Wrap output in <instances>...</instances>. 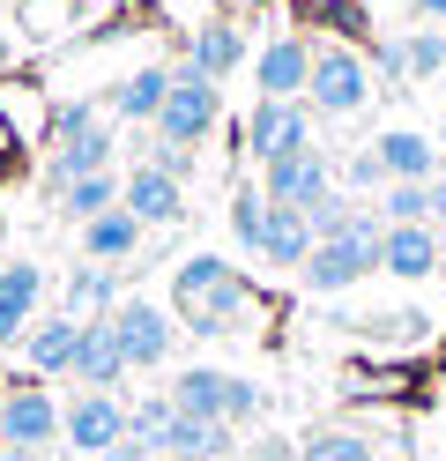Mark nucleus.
Listing matches in <instances>:
<instances>
[{
	"mask_svg": "<svg viewBox=\"0 0 446 461\" xmlns=\"http://www.w3.org/2000/svg\"><path fill=\"white\" fill-rule=\"evenodd\" d=\"M439 261H446V223H439Z\"/></svg>",
	"mask_w": 446,
	"mask_h": 461,
	"instance_id": "nucleus-41",
	"label": "nucleus"
},
{
	"mask_svg": "<svg viewBox=\"0 0 446 461\" xmlns=\"http://www.w3.org/2000/svg\"><path fill=\"white\" fill-rule=\"evenodd\" d=\"M365 68H372V75H402V38H379Z\"/></svg>",
	"mask_w": 446,
	"mask_h": 461,
	"instance_id": "nucleus-33",
	"label": "nucleus"
},
{
	"mask_svg": "<svg viewBox=\"0 0 446 461\" xmlns=\"http://www.w3.org/2000/svg\"><path fill=\"white\" fill-rule=\"evenodd\" d=\"M216 127H223V90L208 75H194V68H171V97L157 112V134L178 141V149H201Z\"/></svg>",
	"mask_w": 446,
	"mask_h": 461,
	"instance_id": "nucleus-5",
	"label": "nucleus"
},
{
	"mask_svg": "<svg viewBox=\"0 0 446 461\" xmlns=\"http://www.w3.org/2000/svg\"><path fill=\"white\" fill-rule=\"evenodd\" d=\"M127 380V350L112 335V312L105 321H82V342H75V387H97V394H119Z\"/></svg>",
	"mask_w": 446,
	"mask_h": 461,
	"instance_id": "nucleus-14",
	"label": "nucleus"
},
{
	"mask_svg": "<svg viewBox=\"0 0 446 461\" xmlns=\"http://www.w3.org/2000/svg\"><path fill=\"white\" fill-rule=\"evenodd\" d=\"M15 8H59V0H15Z\"/></svg>",
	"mask_w": 446,
	"mask_h": 461,
	"instance_id": "nucleus-39",
	"label": "nucleus"
},
{
	"mask_svg": "<svg viewBox=\"0 0 446 461\" xmlns=\"http://www.w3.org/2000/svg\"><path fill=\"white\" fill-rule=\"evenodd\" d=\"M402 75H416V82L446 75V38H439V31H409V38H402Z\"/></svg>",
	"mask_w": 446,
	"mask_h": 461,
	"instance_id": "nucleus-27",
	"label": "nucleus"
},
{
	"mask_svg": "<svg viewBox=\"0 0 446 461\" xmlns=\"http://www.w3.org/2000/svg\"><path fill=\"white\" fill-rule=\"evenodd\" d=\"M157 461H201V454H157Z\"/></svg>",
	"mask_w": 446,
	"mask_h": 461,
	"instance_id": "nucleus-40",
	"label": "nucleus"
},
{
	"mask_svg": "<svg viewBox=\"0 0 446 461\" xmlns=\"http://www.w3.org/2000/svg\"><path fill=\"white\" fill-rule=\"evenodd\" d=\"M164 97H171V68H134L127 82H112V112L119 120H134V127H157V112H164Z\"/></svg>",
	"mask_w": 446,
	"mask_h": 461,
	"instance_id": "nucleus-22",
	"label": "nucleus"
},
{
	"mask_svg": "<svg viewBox=\"0 0 446 461\" xmlns=\"http://www.w3.org/2000/svg\"><path fill=\"white\" fill-rule=\"evenodd\" d=\"M178 68H194V75H208V82H223L231 68H246V31H238L231 15H208V23H194L187 60H178Z\"/></svg>",
	"mask_w": 446,
	"mask_h": 461,
	"instance_id": "nucleus-17",
	"label": "nucleus"
},
{
	"mask_svg": "<svg viewBox=\"0 0 446 461\" xmlns=\"http://www.w3.org/2000/svg\"><path fill=\"white\" fill-rule=\"evenodd\" d=\"M260 194L268 201H283V209H320L327 194H335V164H327L320 149H297V157H283V164H268L260 171Z\"/></svg>",
	"mask_w": 446,
	"mask_h": 461,
	"instance_id": "nucleus-11",
	"label": "nucleus"
},
{
	"mask_svg": "<svg viewBox=\"0 0 446 461\" xmlns=\"http://www.w3.org/2000/svg\"><path fill=\"white\" fill-rule=\"evenodd\" d=\"M305 82H313V45L305 38H268L253 52V90L260 97H305Z\"/></svg>",
	"mask_w": 446,
	"mask_h": 461,
	"instance_id": "nucleus-13",
	"label": "nucleus"
},
{
	"mask_svg": "<svg viewBox=\"0 0 446 461\" xmlns=\"http://www.w3.org/2000/svg\"><path fill=\"white\" fill-rule=\"evenodd\" d=\"M164 394H171V410H178V417L231 424V431L260 417V387H253V380H238V372H223V365H178Z\"/></svg>",
	"mask_w": 446,
	"mask_h": 461,
	"instance_id": "nucleus-2",
	"label": "nucleus"
},
{
	"mask_svg": "<svg viewBox=\"0 0 446 461\" xmlns=\"http://www.w3.org/2000/svg\"><path fill=\"white\" fill-rule=\"evenodd\" d=\"M59 209H68L75 223H89V216H105V209H119V179H112V171H89V179H75V186H59Z\"/></svg>",
	"mask_w": 446,
	"mask_h": 461,
	"instance_id": "nucleus-24",
	"label": "nucleus"
},
{
	"mask_svg": "<svg viewBox=\"0 0 446 461\" xmlns=\"http://www.w3.org/2000/svg\"><path fill=\"white\" fill-rule=\"evenodd\" d=\"M342 186H350V194H387V171H379V157H372V141H365V149L350 157V171H342Z\"/></svg>",
	"mask_w": 446,
	"mask_h": 461,
	"instance_id": "nucleus-29",
	"label": "nucleus"
},
{
	"mask_svg": "<svg viewBox=\"0 0 446 461\" xmlns=\"http://www.w3.org/2000/svg\"><path fill=\"white\" fill-rule=\"evenodd\" d=\"M59 439V402L45 394V380H23V387H8L0 394V447L8 454H45Z\"/></svg>",
	"mask_w": 446,
	"mask_h": 461,
	"instance_id": "nucleus-8",
	"label": "nucleus"
},
{
	"mask_svg": "<svg viewBox=\"0 0 446 461\" xmlns=\"http://www.w3.org/2000/svg\"><path fill=\"white\" fill-rule=\"evenodd\" d=\"M379 268V230H335V239H313V253H305V291H357Z\"/></svg>",
	"mask_w": 446,
	"mask_h": 461,
	"instance_id": "nucleus-7",
	"label": "nucleus"
},
{
	"mask_svg": "<svg viewBox=\"0 0 446 461\" xmlns=\"http://www.w3.org/2000/svg\"><path fill=\"white\" fill-rule=\"evenodd\" d=\"M75 342H82V321H75V312L30 321V335H23V365L38 372V380H52V372H75Z\"/></svg>",
	"mask_w": 446,
	"mask_h": 461,
	"instance_id": "nucleus-18",
	"label": "nucleus"
},
{
	"mask_svg": "<svg viewBox=\"0 0 446 461\" xmlns=\"http://www.w3.org/2000/svg\"><path fill=\"white\" fill-rule=\"evenodd\" d=\"M365 97H372V68H365V52H350V45H313L305 104L320 112V120H350V112H365Z\"/></svg>",
	"mask_w": 446,
	"mask_h": 461,
	"instance_id": "nucleus-4",
	"label": "nucleus"
},
{
	"mask_svg": "<svg viewBox=\"0 0 446 461\" xmlns=\"http://www.w3.org/2000/svg\"><path fill=\"white\" fill-rule=\"evenodd\" d=\"M379 223H432V179H424V186L395 179V186L379 194Z\"/></svg>",
	"mask_w": 446,
	"mask_h": 461,
	"instance_id": "nucleus-26",
	"label": "nucleus"
},
{
	"mask_svg": "<svg viewBox=\"0 0 446 461\" xmlns=\"http://www.w3.org/2000/svg\"><path fill=\"white\" fill-rule=\"evenodd\" d=\"M439 283H446V261H439Z\"/></svg>",
	"mask_w": 446,
	"mask_h": 461,
	"instance_id": "nucleus-43",
	"label": "nucleus"
},
{
	"mask_svg": "<svg viewBox=\"0 0 446 461\" xmlns=\"http://www.w3.org/2000/svg\"><path fill=\"white\" fill-rule=\"evenodd\" d=\"M75 239H82V261H105V268H119V261H134V253H141V223H134L127 209H105V216L75 223Z\"/></svg>",
	"mask_w": 446,
	"mask_h": 461,
	"instance_id": "nucleus-20",
	"label": "nucleus"
},
{
	"mask_svg": "<svg viewBox=\"0 0 446 461\" xmlns=\"http://www.w3.org/2000/svg\"><path fill=\"white\" fill-rule=\"evenodd\" d=\"M372 157H379V171H387V186H395V179H409V186L439 179V149H432L416 127H387V134L372 141Z\"/></svg>",
	"mask_w": 446,
	"mask_h": 461,
	"instance_id": "nucleus-19",
	"label": "nucleus"
},
{
	"mask_svg": "<svg viewBox=\"0 0 446 461\" xmlns=\"http://www.w3.org/2000/svg\"><path fill=\"white\" fill-rule=\"evenodd\" d=\"M112 305H119V276H112L105 261H82V268L68 276V312H75V321H105Z\"/></svg>",
	"mask_w": 446,
	"mask_h": 461,
	"instance_id": "nucleus-23",
	"label": "nucleus"
},
{
	"mask_svg": "<svg viewBox=\"0 0 446 461\" xmlns=\"http://www.w3.org/2000/svg\"><path fill=\"white\" fill-rule=\"evenodd\" d=\"M446 223V171H439V179H432V230Z\"/></svg>",
	"mask_w": 446,
	"mask_h": 461,
	"instance_id": "nucleus-35",
	"label": "nucleus"
},
{
	"mask_svg": "<svg viewBox=\"0 0 446 461\" xmlns=\"http://www.w3.org/2000/svg\"><path fill=\"white\" fill-rule=\"evenodd\" d=\"M171 305L194 335H238V321H246V276L223 253H194V261L171 268Z\"/></svg>",
	"mask_w": 446,
	"mask_h": 461,
	"instance_id": "nucleus-1",
	"label": "nucleus"
},
{
	"mask_svg": "<svg viewBox=\"0 0 446 461\" xmlns=\"http://www.w3.org/2000/svg\"><path fill=\"white\" fill-rule=\"evenodd\" d=\"M439 38H446V23H439Z\"/></svg>",
	"mask_w": 446,
	"mask_h": 461,
	"instance_id": "nucleus-44",
	"label": "nucleus"
},
{
	"mask_svg": "<svg viewBox=\"0 0 446 461\" xmlns=\"http://www.w3.org/2000/svg\"><path fill=\"white\" fill-rule=\"evenodd\" d=\"M105 461H157V454H149V447H141V439H119V447H112V454H105Z\"/></svg>",
	"mask_w": 446,
	"mask_h": 461,
	"instance_id": "nucleus-34",
	"label": "nucleus"
},
{
	"mask_svg": "<svg viewBox=\"0 0 446 461\" xmlns=\"http://www.w3.org/2000/svg\"><path fill=\"white\" fill-rule=\"evenodd\" d=\"M112 149H119V134L105 127V112L97 104H68L52 120V186H75V179H89V171H112Z\"/></svg>",
	"mask_w": 446,
	"mask_h": 461,
	"instance_id": "nucleus-3",
	"label": "nucleus"
},
{
	"mask_svg": "<svg viewBox=\"0 0 446 461\" xmlns=\"http://www.w3.org/2000/svg\"><path fill=\"white\" fill-rule=\"evenodd\" d=\"M0 8H8V0H0Z\"/></svg>",
	"mask_w": 446,
	"mask_h": 461,
	"instance_id": "nucleus-45",
	"label": "nucleus"
},
{
	"mask_svg": "<svg viewBox=\"0 0 446 461\" xmlns=\"http://www.w3.org/2000/svg\"><path fill=\"white\" fill-rule=\"evenodd\" d=\"M238 461H297V439H283V431H253V439H238Z\"/></svg>",
	"mask_w": 446,
	"mask_h": 461,
	"instance_id": "nucleus-30",
	"label": "nucleus"
},
{
	"mask_svg": "<svg viewBox=\"0 0 446 461\" xmlns=\"http://www.w3.org/2000/svg\"><path fill=\"white\" fill-rule=\"evenodd\" d=\"M439 141H446V112H439Z\"/></svg>",
	"mask_w": 446,
	"mask_h": 461,
	"instance_id": "nucleus-42",
	"label": "nucleus"
},
{
	"mask_svg": "<svg viewBox=\"0 0 446 461\" xmlns=\"http://www.w3.org/2000/svg\"><path fill=\"white\" fill-rule=\"evenodd\" d=\"M59 439H68L75 454H89V461H105L119 439H127V402H119V394H97V387H82L68 410H59Z\"/></svg>",
	"mask_w": 446,
	"mask_h": 461,
	"instance_id": "nucleus-10",
	"label": "nucleus"
},
{
	"mask_svg": "<svg viewBox=\"0 0 446 461\" xmlns=\"http://www.w3.org/2000/svg\"><path fill=\"white\" fill-rule=\"evenodd\" d=\"M379 268L402 276V283L439 276V230H432V223H387V230H379Z\"/></svg>",
	"mask_w": 446,
	"mask_h": 461,
	"instance_id": "nucleus-16",
	"label": "nucleus"
},
{
	"mask_svg": "<svg viewBox=\"0 0 446 461\" xmlns=\"http://www.w3.org/2000/svg\"><path fill=\"white\" fill-rule=\"evenodd\" d=\"M112 335H119V350H127V372H157V365H171V342H178L171 312L149 305V298H119V305H112Z\"/></svg>",
	"mask_w": 446,
	"mask_h": 461,
	"instance_id": "nucleus-9",
	"label": "nucleus"
},
{
	"mask_svg": "<svg viewBox=\"0 0 446 461\" xmlns=\"http://www.w3.org/2000/svg\"><path fill=\"white\" fill-rule=\"evenodd\" d=\"M8 68H15V45H8V38H0V75H8Z\"/></svg>",
	"mask_w": 446,
	"mask_h": 461,
	"instance_id": "nucleus-38",
	"label": "nucleus"
},
{
	"mask_svg": "<svg viewBox=\"0 0 446 461\" xmlns=\"http://www.w3.org/2000/svg\"><path fill=\"white\" fill-rule=\"evenodd\" d=\"M297 461H379L372 454V439H365V431H313V439H297Z\"/></svg>",
	"mask_w": 446,
	"mask_h": 461,
	"instance_id": "nucleus-25",
	"label": "nucleus"
},
{
	"mask_svg": "<svg viewBox=\"0 0 446 461\" xmlns=\"http://www.w3.org/2000/svg\"><path fill=\"white\" fill-rule=\"evenodd\" d=\"M260 223H268V194H260V186H238V194H231V239L260 253Z\"/></svg>",
	"mask_w": 446,
	"mask_h": 461,
	"instance_id": "nucleus-28",
	"label": "nucleus"
},
{
	"mask_svg": "<svg viewBox=\"0 0 446 461\" xmlns=\"http://www.w3.org/2000/svg\"><path fill=\"white\" fill-rule=\"evenodd\" d=\"M149 164H157V171H164V179H178V186H187V179H194V149H178V141H164V134H157V141H149Z\"/></svg>",
	"mask_w": 446,
	"mask_h": 461,
	"instance_id": "nucleus-31",
	"label": "nucleus"
},
{
	"mask_svg": "<svg viewBox=\"0 0 446 461\" xmlns=\"http://www.w3.org/2000/svg\"><path fill=\"white\" fill-rule=\"evenodd\" d=\"M246 157L268 171V164H283V157H297V149H313V104L305 97H253V112H246Z\"/></svg>",
	"mask_w": 446,
	"mask_h": 461,
	"instance_id": "nucleus-6",
	"label": "nucleus"
},
{
	"mask_svg": "<svg viewBox=\"0 0 446 461\" xmlns=\"http://www.w3.org/2000/svg\"><path fill=\"white\" fill-rule=\"evenodd\" d=\"M38 298H45V268L38 261H8L0 268V350H15L38 321Z\"/></svg>",
	"mask_w": 446,
	"mask_h": 461,
	"instance_id": "nucleus-15",
	"label": "nucleus"
},
{
	"mask_svg": "<svg viewBox=\"0 0 446 461\" xmlns=\"http://www.w3.org/2000/svg\"><path fill=\"white\" fill-rule=\"evenodd\" d=\"M305 253H313V223H305V209H283V201H268L260 261H268V268H305Z\"/></svg>",
	"mask_w": 446,
	"mask_h": 461,
	"instance_id": "nucleus-21",
	"label": "nucleus"
},
{
	"mask_svg": "<svg viewBox=\"0 0 446 461\" xmlns=\"http://www.w3.org/2000/svg\"><path fill=\"white\" fill-rule=\"evenodd\" d=\"M15 157V120H0V164Z\"/></svg>",
	"mask_w": 446,
	"mask_h": 461,
	"instance_id": "nucleus-37",
	"label": "nucleus"
},
{
	"mask_svg": "<svg viewBox=\"0 0 446 461\" xmlns=\"http://www.w3.org/2000/svg\"><path fill=\"white\" fill-rule=\"evenodd\" d=\"M119 209H127L141 230H164V223L187 216V186L164 179L157 164H134V179H119Z\"/></svg>",
	"mask_w": 446,
	"mask_h": 461,
	"instance_id": "nucleus-12",
	"label": "nucleus"
},
{
	"mask_svg": "<svg viewBox=\"0 0 446 461\" xmlns=\"http://www.w3.org/2000/svg\"><path fill=\"white\" fill-rule=\"evenodd\" d=\"M416 15H424L432 31H439V23H446V0H416Z\"/></svg>",
	"mask_w": 446,
	"mask_h": 461,
	"instance_id": "nucleus-36",
	"label": "nucleus"
},
{
	"mask_svg": "<svg viewBox=\"0 0 446 461\" xmlns=\"http://www.w3.org/2000/svg\"><path fill=\"white\" fill-rule=\"evenodd\" d=\"M424 312H387V321H365V335H424Z\"/></svg>",
	"mask_w": 446,
	"mask_h": 461,
	"instance_id": "nucleus-32",
	"label": "nucleus"
}]
</instances>
